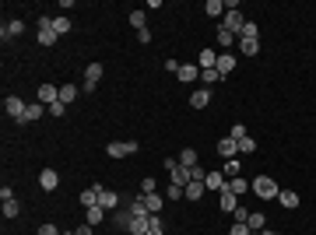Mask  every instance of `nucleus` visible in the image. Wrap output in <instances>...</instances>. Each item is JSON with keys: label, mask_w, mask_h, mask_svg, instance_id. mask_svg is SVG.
Wrapping results in <instances>:
<instances>
[{"label": "nucleus", "mask_w": 316, "mask_h": 235, "mask_svg": "<svg viewBox=\"0 0 316 235\" xmlns=\"http://www.w3.org/2000/svg\"><path fill=\"white\" fill-rule=\"evenodd\" d=\"M250 186H253V193H256L260 200H278V193H281V186H278L274 179H267V176H256Z\"/></svg>", "instance_id": "f257e3e1"}, {"label": "nucleus", "mask_w": 316, "mask_h": 235, "mask_svg": "<svg viewBox=\"0 0 316 235\" xmlns=\"http://www.w3.org/2000/svg\"><path fill=\"white\" fill-rule=\"evenodd\" d=\"M35 25H39V46H53V42L60 39V35H57V29H53V18H46V14H42Z\"/></svg>", "instance_id": "f03ea898"}, {"label": "nucleus", "mask_w": 316, "mask_h": 235, "mask_svg": "<svg viewBox=\"0 0 316 235\" xmlns=\"http://www.w3.org/2000/svg\"><path fill=\"white\" fill-rule=\"evenodd\" d=\"M106 154L109 158H130V154H137V141H113V144H106Z\"/></svg>", "instance_id": "7ed1b4c3"}, {"label": "nucleus", "mask_w": 316, "mask_h": 235, "mask_svg": "<svg viewBox=\"0 0 316 235\" xmlns=\"http://www.w3.org/2000/svg\"><path fill=\"white\" fill-rule=\"evenodd\" d=\"M25 109H29V106H25V102H21L18 95H7V98H4V113H7V116L14 119V123H21Z\"/></svg>", "instance_id": "20e7f679"}, {"label": "nucleus", "mask_w": 316, "mask_h": 235, "mask_svg": "<svg viewBox=\"0 0 316 235\" xmlns=\"http://www.w3.org/2000/svg\"><path fill=\"white\" fill-rule=\"evenodd\" d=\"M35 102H42V106L49 109L53 102H60V88H57V85H39V91H35Z\"/></svg>", "instance_id": "39448f33"}, {"label": "nucleus", "mask_w": 316, "mask_h": 235, "mask_svg": "<svg viewBox=\"0 0 316 235\" xmlns=\"http://www.w3.org/2000/svg\"><path fill=\"white\" fill-rule=\"evenodd\" d=\"M98 81H102V63H88V67H85V91L92 95Z\"/></svg>", "instance_id": "423d86ee"}, {"label": "nucleus", "mask_w": 316, "mask_h": 235, "mask_svg": "<svg viewBox=\"0 0 316 235\" xmlns=\"http://www.w3.org/2000/svg\"><path fill=\"white\" fill-rule=\"evenodd\" d=\"M176 77H179L183 85H193V81L200 77V67H197V63H179V70H176Z\"/></svg>", "instance_id": "0eeeda50"}, {"label": "nucleus", "mask_w": 316, "mask_h": 235, "mask_svg": "<svg viewBox=\"0 0 316 235\" xmlns=\"http://www.w3.org/2000/svg\"><path fill=\"white\" fill-rule=\"evenodd\" d=\"M39 186H42L46 193H53V190L60 186V176H57V169H42V172H39Z\"/></svg>", "instance_id": "6e6552de"}, {"label": "nucleus", "mask_w": 316, "mask_h": 235, "mask_svg": "<svg viewBox=\"0 0 316 235\" xmlns=\"http://www.w3.org/2000/svg\"><path fill=\"white\" fill-rule=\"evenodd\" d=\"M176 162H179V158H176ZM169 176H172V186H183V190H187L190 182H193V176H190V169H187V165H176V169H172Z\"/></svg>", "instance_id": "1a4fd4ad"}, {"label": "nucleus", "mask_w": 316, "mask_h": 235, "mask_svg": "<svg viewBox=\"0 0 316 235\" xmlns=\"http://www.w3.org/2000/svg\"><path fill=\"white\" fill-rule=\"evenodd\" d=\"M109 221H113V228H126V232H130V221H134V214H130V211H120V207H116V211H113V214H109Z\"/></svg>", "instance_id": "9d476101"}, {"label": "nucleus", "mask_w": 316, "mask_h": 235, "mask_svg": "<svg viewBox=\"0 0 316 235\" xmlns=\"http://www.w3.org/2000/svg\"><path fill=\"white\" fill-rule=\"evenodd\" d=\"M218 154L225 158V162H228V158H235V154H239V141H232V137H221V141H218Z\"/></svg>", "instance_id": "9b49d317"}, {"label": "nucleus", "mask_w": 316, "mask_h": 235, "mask_svg": "<svg viewBox=\"0 0 316 235\" xmlns=\"http://www.w3.org/2000/svg\"><path fill=\"white\" fill-rule=\"evenodd\" d=\"M215 70H218L221 77H228V74L235 70V57H232V53H218V63H215Z\"/></svg>", "instance_id": "f8f14e48"}, {"label": "nucleus", "mask_w": 316, "mask_h": 235, "mask_svg": "<svg viewBox=\"0 0 316 235\" xmlns=\"http://www.w3.org/2000/svg\"><path fill=\"white\" fill-rule=\"evenodd\" d=\"M102 190H106V186H98V182H92V190H81V204H85V207H98Z\"/></svg>", "instance_id": "ddd939ff"}, {"label": "nucleus", "mask_w": 316, "mask_h": 235, "mask_svg": "<svg viewBox=\"0 0 316 235\" xmlns=\"http://www.w3.org/2000/svg\"><path fill=\"white\" fill-rule=\"evenodd\" d=\"M218 204H221V211H228V214H232V211L239 207V197H235V193H232V190L225 186V190L218 193Z\"/></svg>", "instance_id": "4468645a"}, {"label": "nucleus", "mask_w": 316, "mask_h": 235, "mask_svg": "<svg viewBox=\"0 0 316 235\" xmlns=\"http://www.w3.org/2000/svg\"><path fill=\"white\" fill-rule=\"evenodd\" d=\"M204 186H207V190H225V186H228V176H225V172H207V179H204Z\"/></svg>", "instance_id": "2eb2a0df"}, {"label": "nucleus", "mask_w": 316, "mask_h": 235, "mask_svg": "<svg viewBox=\"0 0 316 235\" xmlns=\"http://www.w3.org/2000/svg\"><path fill=\"white\" fill-rule=\"evenodd\" d=\"M148 228H151V214H141L130 221V235H148Z\"/></svg>", "instance_id": "dca6fc26"}, {"label": "nucleus", "mask_w": 316, "mask_h": 235, "mask_svg": "<svg viewBox=\"0 0 316 235\" xmlns=\"http://www.w3.org/2000/svg\"><path fill=\"white\" fill-rule=\"evenodd\" d=\"M106 221V207H85V225H102Z\"/></svg>", "instance_id": "f3484780"}, {"label": "nucleus", "mask_w": 316, "mask_h": 235, "mask_svg": "<svg viewBox=\"0 0 316 235\" xmlns=\"http://www.w3.org/2000/svg\"><path fill=\"white\" fill-rule=\"evenodd\" d=\"M42 113H46V106H42V102H32L29 109H25V116H21V123H39Z\"/></svg>", "instance_id": "a211bd4d"}, {"label": "nucleus", "mask_w": 316, "mask_h": 235, "mask_svg": "<svg viewBox=\"0 0 316 235\" xmlns=\"http://www.w3.org/2000/svg\"><path fill=\"white\" fill-rule=\"evenodd\" d=\"M215 63H218V53H215V49H207V46H204V49H200V60H197V67H200V70H211V67H215Z\"/></svg>", "instance_id": "6ab92c4d"}, {"label": "nucleus", "mask_w": 316, "mask_h": 235, "mask_svg": "<svg viewBox=\"0 0 316 235\" xmlns=\"http://www.w3.org/2000/svg\"><path fill=\"white\" fill-rule=\"evenodd\" d=\"M116 204H120V193H116V190H102L98 207H106V211H116Z\"/></svg>", "instance_id": "aec40b11"}, {"label": "nucleus", "mask_w": 316, "mask_h": 235, "mask_svg": "<svg viewBox=\"0 0 316 235\" xmlns=\"http://www.w3.org/2000/svg\"><path fill=\"white\" fill-rule=\"evenodd\" d=\"M21 32H25V21H21V18H11V21L0 29V35H4V39H7V35L14 39V35H21Z\"/></svg>", "instance_id": "412c9836"}, {"label": "nucleus", "mask_w": 316, "mask_h": 235, "mask_svg": "<svg viewBox=\"0 0 316 235\" xmlns=\"http://www.w3.org/2000/svg\"><path fill=\"white\" fill-rule=\"evenodd\" d=\"M207 102H211V91L207 88H200V91L190 95V106H193V109H207Z\"/></svg>", "instance_id": "4be33fe9"}, {"label": "nucleus", "mask_w": 316, "mask_h": 235, "mask_svg": "<svg viewBox=\"0 0 316 235\" xmlns=\"http://www.w3.org/2000/svg\"><path fill=\"white\" fill-rule=\"evenodd\" d=\"M239 53L243 57H256L260 53V39H239Z\"/></svg>", "instance_id": "5701e85b"}, {"label": "nucleus", "mask_w": 316, "mask_h": 235, "mask_svg": "<svg viewBox=\"0 0 316 235\" xmlns=\"http://www.w3.org/2000/svg\"><path fill=\"white\" fill-rule=\"evenodd\" d=\"M126 211H130L134 218H141V214H151V211H148V200H144V193H141V197H134V200H130V207H126Z\"/></svg>", "instance_id": "b1692460"}, {"label": "nucleus", "mask_w": 316, "mask_h": 235, "mask_svg": "<svg viewBox=\"0 0 316 235\" xmlns=\"http://www.w3.org/2000/svg\"><path fill=\"white\" fill-rule=\"evenodd\" d=\"M215 39H218V46H221V49H228V46H232V42H235L239 35H235V32H228L225 25H218V35H215Z\"/></svg>", "instance_id": "393cba45"}, {"label": "nucleus", "mask_w": 316, "mask_h": 235, "mask_svg": "<svg viewBox=\"0 0 316 235\" xmlns=\"http://www.w3.org/2000/svg\"><path fill=\"white\" fill-rule=\"evenodd\" d=\"M278 204L288 207V211H292V207H299V193H295V190H281V193H278Z\"/></svg>", "instance_id": "a878e982"}, {"label": "nucleus", "mask_w": 316, "mask_h": 235, "mask_svg": "<svg viewBox=\"0 0 316 235\" xmlns=\"http://www.w3.org/2000/svg\"><path fill=\"white\" fill-rule=\"evenodd\" d=\"M183 193H187V200H200V197H204V193H207V186H204V182H197V179H193V182H190L187 190H183Z\"/></svg>", "instance_id": "bb28decb"}, {"label": "nucleus", "mask_w": 316, "mask_h": 235, "mask_svg": "<svg viewBox=\"0 0 316 235\" xmlns=\"http://www.w3.org/2000/svg\"><path fill=\"white\" fill-rule=\"evenodd\" d=\"M204 14H211V18H225V0H207V4H204Z\"/></svg>", "instance_id": "cd10ccee"}, {"label": "nucleus", "mask_w": 316, "mask_h": 235, "mask_svg": "<svg viewBox=\"0 0 316 235\" xmlns=\"http://www.w3.org/2000/svg\"><path fill=\"white\" fill-rule=\"evenodd\" d=\"M77 95H81V88H77V85H63V88H60V102H63V106H70Z\"/></svg>", "instance_id": "c85d7f7f"}, {"label": "nucleus", "mask_w": 316, "mask_h": 235, "mask_svg": "<svg viewBox=\"0 0 316 235\" xmlns=\"http://www.w3.org/2000/svg\"><path fill=\"white\" fill-rule=\"evenodd\" d=\"M144 200H148V211H151V214H158V211L165 207V193H148Z\"/></svg>", "instance_id": "c756f323"}, {"label": "nucleus", "mask_w": 316, "mask_h": 235, "mask_svg": "<svg viewBox=\"0 0 316 235\" xmlns=\"http://www.w3.org/2000/svg\"><path fill=\"white\" fill-rule=\"evenodd\" d=\"M246 225H250V232H264V225H267V218H264L260 211H250V221H246Z\"/></svg>", "instance_id": "7c9ffc66"}, {"label": "nucleus", "mask_w": 316, "mask_h": 235, "mask_svg": "<svg viewBox=\"0 0 316 235\" xmlns=\"http://www.w3.org/2000/svg\"><path fill=\"white\" fill-rule=\"evenodd\" d=\"M130 25L137 32H144L148 29V14H144V11H130Z\"/></svg>", "instance_id": "2f4dec72"}, {"label": "nucleus", "mask_w": 316, "mask_h": 235, "mask_svg": "<svg viewBox=\"0 0 316 235\" xmlns=\"http://www.w3.org/2000/svg\"><path fill=\"white\" fill-rule=\"evenodd\" d=\"M228 190H232L235 197H243V193H246V190H253V186L246 182V179H239V176H235V179H228Z\"/></svg>", "instance_id": "473e14b6"}, {"label": "nucleus", "mask_w": 316, "mask_h": 235, "mask_svg": "<svg viewBox=\"0 0 316 235\" xmlns=\"http://www.w3.org/2000/svg\"><path fill=\"white\" fill-rule=\"evenodd\" d=\"M179 165H187V169L197 165V151H193V147H183V151H179Z\"/></svg>", "instance_id": "72a5a7b5"}, {"label": "nucleus", "mask_w": 316, "mask_h": 235, "mask_svg": "<svg viewBox=\"0 0 316 235\" xmlns=\"http://www.w3.org/2000/svg\"><path fill=\"white\" fill-rule=\"evenodd\" d=\"M53 29H57V35H67V32H70V18H67V14H60V18H53Z\"/></svg>", "instance_id": "f704fd0d"}, {"label": "nucleus", "mask_w": 316, "mask_h": 235, "mask_svg": "<svg viewBox=\"0 0 316 235\" xmlns=\"http://www.w3.org/2000/svg\"><path fill=\"white\" fill-rule=\"evenodd\" d=\"M239 169H243V165H239V158H228L221 172H225V176H228V179H235V176H239Z\"/></svg>", "instance_id": "c9c22d12"}, {"label": "nucleus", "mask_w": 316, "mask_h": 235, "mask_svg": "<svg viewBox=\"0 0 316 235\" xmlns=\"http://www.w3.org/2000/svg\"><path fill=\"white\" fill-rule=\"evenodd\" d=\"M165 200H187L183 186H172V182H169V190H165Z\"/></svg>", "instance_id": "e433bc0d"}, {"label": "nucleus", "mask_w": 316, "mask_h": 235, "mask_svg": "<svg viewBox=\"0 0 316 235\" xmlns=\"http://www.w3.org/2000/svg\"><path fill=\"white\" fill-rule=\"evenodd\" d=\"M200 77H204V88H207V85H218V81H221V74L215 70V67H211V70H200Z\"/></svg>", "instance_id": "4c0bfd02"}, {"label": "nucleus", "mask_w": 316, "mask_h": 235, "mask_svg": "<svg viewBox=\"0 0 316 235\" xmlns=\"http://www.w3.org/2000/svg\"><path fill=\"white\" fill-rule=\"evenodd\" d=\"M18 211H21L18 200H4V218H18Z\"/></svg>", "instance_id": "58836bf2"}, {"label": "nucleus", "mask_w": 316, "mask_h": 235, "mask_svg": "<svg viewBox=\"0 0 316 235\" xmlns=\"http://www.w3.org/2000/svg\"><path fill=\"white\" fill-rule=\"evenodd\" d=\"M250 151H256V141L253 137H243L239 141V154H250Z\"/></svg>", "instance_id": "ea45409f"}, {"label": "nucleus", "mask_w": 316, "mask_h": 235, "mask_svg": "<svg viewBox=\"0 0 316 235\" xmlns=\"http://www.w3.org/2000/svg\"><path fill=\"white\" fill-rule=\"evenodd\" d=\"M256 25H253V21H246V25H243V32H239V39H256Z\"/></svg>", "instance_id": "a19ab883"}, {"label": "nucleus", "mask_w": 316, "mask_h": 235, "mask_svg": "<svg viewBox=\"0 0 316 235\" xmlns=\"http://www.w3.org/2000/svg\"><path fill=\"white\" fill-rule=\"evenodd\" d=\"M243 137H250L246 126H243V123H232V141H243Z\"/></svg>", "instance_id": "79ce46f5"}, {"label": "nucleus", "mask_w": 316, "mask_h": 235, "mask_svg": "<svg viewBox=\"0 0 316 235\" xmlns=\"http://www.w3.org/2000/svg\"><path fill=\"white\" fill-rule=\"evenodd\" d=\"M141 193H144V197H148V193H158V190H155V179H151V176L141 179Z\"/></svg>", "instance_id": "37998d69"}, {"label": "nucleus", "mask_w": 316, "mask_h": 235, "mask_svg": "<svg viewBox=\"0 0 316 235\" xmlns=\"http://www.w3.org/2000/svg\"><path fill=\"white\" fill-rule=\"evenodd\" d=\"M232 218H235V221H243V225H246V221H250V211H246V207H235V211H232Z\"/></svg>", "instance_id": "c03bdc74"}, {"label": "nucleus", "mask_w": 316, "mask_h": 235, "mask_svg": "<svg viewBox=\"0 0 316 235\" xmlns=\"http://www.w3.org/2000/svg\"><path fill=\"white\" fill-rule=\"evenodd\" d=\"M190 176L197 179V182H204V179H207V172H204V165H193V169H190Z\"/></svg>", "instance_id": "a18cd8bd"}, {"label": "nucleus", "mask_w": 316, "mask_h": 235, "mask_svg": "<svg viewBox=\"0 0 316 235\" xmlns=\"http://www.w3.org/2000/svg\"><path fill=\"white\" fill-rule=\"evenodd\" d=\"M228 235H250V225H243V221H235V225H232V232Z\"/></svg>", "instance_id": "49530a36"}, {"label": "nucleus", "mask_w": 316, "mask_h": 235, "mask_svg": "<svg viewBox=\"0 0 316 235\" xmlns=\"http://www.w3.org/2000/svg\"><path fill=\"white\" fill-rule=\"evenodd\" d=\"M35 235H60V228H57V225H39Z\"/></svg>", "instance_id": "de8ad7c7"}, {"label": "nucleus", "mask_w": 316, "mask_h": 235, "mask_svg": "<svg viewBox=\"0 0 316 235\" xmlns=\"http://www.w3.org/2000/svg\"><path fill=\"white\" fill-rule=\"evenodd\" d=\"M63 109H67L63 102H53V106H49V116H63Z\"/></svg>", "instance_id": "09e8293b"}, {"label": "nucleus", "mask_w": 316, "mask_h": 235, "mask_svg": "<svg viewBox=\"0 0 316 235\" xmlns=\"http://www.w3.org/2000/svg\"><path fill=\"white\" fill-rule=\"evenodd\" d=\"M0 200H14V190L11 186H0Z\"/></svg>", "instance_id": "8fccbe9b"}, {"label": "nucleus", "mask_w": 316, "mask_h": 235, "mask_svg": "<svg viewBox=\"0 0 316 235\" xmlns=\"http://www.w3.org/2000/svg\"><path fill=\"white\" fill-rule=\"evenodd\" d=\"M74 235H92V225H81V228H74Z\"/></svg>", "instance_id": "3c124183"}, {"label": "nucleus", "mask_w": 316, "mask_h": 235, "mask_svg": "<svg viewBox=\"0 0 316 235\" xmlns=\"http://www.w3.org/2000/svg\"><path fill=\"white\" fill-rule=\"evenodd\" d=\"M260 235H278V232H267V228H264V232H260Z\"/></svg>", "instance_id": "603ef678"}, {"label": "nucleus", "mask_w": 316, "mask_h": 235, "mask_svg": "<svg viewBox=\"0 0 316 235\" xmlns=\"http://www.w3.org/2000/svg\"><path fill=\"white\" fill-rule=\"evenodd\" d=\"M63 235H74V232H63Z\"/></svg>", "instance_id": "864d4df0"}]
</instances>
